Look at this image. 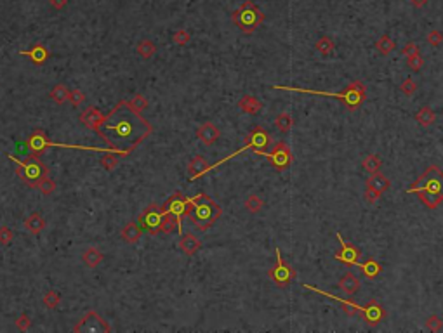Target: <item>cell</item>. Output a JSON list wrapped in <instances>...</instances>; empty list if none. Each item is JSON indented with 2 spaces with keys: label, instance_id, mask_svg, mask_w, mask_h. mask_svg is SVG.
Here are the masks:
<instances>
[{
  "label": "cell",
  "instance_id": "3957f363",
  "mask_svg": "<svg viewBox=\"0 0 443 333\" xmlns=\"http://www.w3.org/2000/svg\"><path fill=\"white\" fill-rule=\"evenodd\" d=\"M222 215V207L214 200L207 196L205 193H198L197 196L190 198L186 217L193 222V226L198 231H207L214 226L216 221Z\"/></svg>",
  "mask_w": 443,
  "mask_h": 333
},
{
  "label": "cell",
  "instance_id": "ba28073f",
  "mask_svg": "<svg viewBox=\"0 0 443 333\" xmlns=\"http://www.w3.org/2000/svg\"><path fill=\"white\" fill-rule=\"evenodd\" d=\"M268 146H270V135H268V132L264 131V129H263L261 125H254V127H252V131L248 132V135L245 137V142H244V146H242L240 150H237L235 153L228 155V156L222 158V160H221V161H218V163L209 165V172H210V170L218 169V167H221L222 163H226V161H229L231 158L238 156V155H242L244 151H247V150H254L256 153L263 155L264 151H266Z\"/></svg>",
  "mask_w": 443,
  "mask_h": 333
},
{
  "label": "cell",
  "instance_id": "f6af8a7d",
  "mask_svg": "<svg viewBox=\"0 0 443 333\" xmlns=\"http://www.w3.org/2000/svg\"><path fill=\"white\" fill-rule=\"evenodd\" d=\"M400 90L403 92L405 96H412L414 92L417 90V84L412 80V78H405V80H403V84L400 85Z\"/></svg>",
  "mask_w": 443,
  "mask_h": 333
},
{
  "label": "cell",
  "instance_id": "e575fe53",
  "mask_svg": "<svg viewBox=\"0 0 443 333\" xmlns=\"http://www.w3.org/2000/svg\"><path fill=\"white\" fill-rule=\"evenodd\" d=\"M245 208H247L250 214H257L264 208V200L257 195H248L247 200H245Z\"/></svg>",
  "mask_w": 443,
  "mask_h": 333
},
{
  "label": "cell",
  "instance_id": "7dc6e473",
  "mask_svg": "<svg viewBox=\"0 0 443 333\" xmlns=\"http://www.w3.org/2000/svg\"><path fill=\"white\" fill-rule=\"evenodd\" d=\"M16 326H18V330H21V332H26V330L31 326V318L25 312L19 314L18 319H16Z\"/></svg>",
  "mask_w": 443,
  "mask_h": 333
},
{
  "label": "cell",
  "instance_id": "4fadbf2b",
  "mask_svg": "<svg viewBox=\"0 0 443 333\" xmlns=\"http://www.w3.org/2000/svg\"><path fill=\"white\" fill-rule=\"evenodd\" d=\"M75 333L80 332H87V333H96V332H111V326L104 321V318H101L99 314L96 311H89L80 321L76 323L75 328H73Z\"/></svg>",
  "mask_w": 443,
  "mask_h": 333
},
{
  "label": "cell",
  "instance_id": "2e32d148",
  "mask_svg": "<svg viewBox=\"0 0 443 333\" xmlns=\"http://www.w3.org/2000/svg\"><path fill=\"white\" fill-rule=\"evenodd\" d=\"M103 118H104V113H101L96 106L85 108L80 115H78V120H80L82 125H84L85 129H89V131H94V132H96V129L99 127V123L103 122Z\"/></svg>",
  "mask_w": 443,
  "mask_h": 333
},
{
  "label": "cell",
  "instance_id": "4dcf8cb0",
  "mask_svg": "<svg viewBox=\"0 0 443 333\" xmlns=\"http://www.w3.org/2000/svg\"><path fill=\"white\" fill-rule=\"evenodd\" d=\"M375 49H377L382 56H390V54L394 50V40L391 39L390 35H382V37L377 39V42H375Z\"/></svg>",
  "mask_w": 443,
  "mask_h": 333
},
{
  "label": "cell",
  "instance_id": "7c38bea8",
  "mask_svg": "<svg viewBox=\"0 0 443 333\" xmlns=\"http://www.w3.org/2000/svg\"><path fill=\"white\" fill-rule=\"evenodd\" d=\"M263 156L268 158V161L275 167V170L278 172H283V170L291 169L292 161H294V155L291 151V146L287 144L285 141H278L275 146H273L271 153H266L264 151Z\"/></svg>",
  "mask_w": 443,
  "mask_h": 333
},
{
  "label": "cell",
  "instance_id": "603a6c76",
  "mask_svg": "<svg viewBox=\"0 0 443 333\" xmlns=\"http://www.w3.org/2000/svg\"><path fill=\"white\" fill-rule=\"evenodd\" d=\"M25 229L37 236V234H40L46 229V219L38 214V212H33V214H30L25 219Z\"/></svg>",
  "mask_w": 443,
  "mask_h": 333
},
{
  "label": "cell",
  "instance_id": "60d3db41",
  "mask_svg": "<svg viewBox=\"0 0 443 333\" xmlns=\"http://www.w3.org/2000/svg\"><path fill=\"white\" fill-rule=\"evenodd\" d=\"M190 40L191 35L186 30H177L176 33L172 35V44H176V45H188Z\"/></svg>",
  "mask_w": 443,
  "mask_h": 333
},
{
  "label": "cell",
  "instance_id": "5bb4252c",
  "mask_svg": "<svg viewBox=\"0 0 443 333\" xmlns=\"http://www.w3.org/2000/svg\"><path fill=\"white\" fill-rule=\"evenodd\" d=\"M336 236H337V240H339V243H341V250L336 253V255H334L336 257V261L343 262V264H346L348 267H353V266L358 264L360 255H362V252L358 250V246H355V245H351V243L346 242V240L341 236V233H337Z\"/></svg>",
  "mask_w": 443,
  "mask_h": 333
},
{
  "label": "cell",
  "instance_id": "44dd1931",
  "mask_svg": "<svg viewBox=\"0 0 443 333\" xmlns=\"http://www.w3.org/2000/svg\"><path fill=\"white\" fill-rule=\"evenodd\" d=\"M207 172H209V163H207V160L203 156H195L188 163V174H190L191 180L205 176Z\"/></svg>",
  "mask_w": 443,
  "mask_h": 333
},
{
  "label": "cell",
  "instance_id": "816d5d0a",
  "mask_svg": "<svg viewBox=\"0 0 443 333\" xmlns=\"http://www.w3.org/2000/svg\"><path fill=\"white\" fill-rule=\"evenodd\" d=\"M410 2H412L414 7H422V5H426L428 0H410Z\"/></svg>",
  "mask_w": 443,
  "mask_h": 333
},
{
  "label": "cell",
  "instance_id": "d6986e66",
  "mask_svg": "<svg viewBox=\"0 0 443 333\" xmlns=\"http://www.w3.org/2000/svg\"><path fill=\"white\" fill-rule=\"evenodd\" d=\"M179 248H181V252H183L184 255L191 257V255H195V253L202 248V242H200L198 238H197L193 233H184L183 236H181V240H179Z\"/></svg>",
  "mask_w": 443,
  "mask_h": 333
},
{
  "label": "cell",
  "instance_id": "1f68e13d",
  "mask_svg": "<svg viewBox=\"0 0 443 333\" xmlns=\"http://www.w3.org/2000/svg\"><path fill=\"white\" fill-rule=\"evenodd\" d=\"M136 52L141 56L143 59H149L153 58V54L157 52V45L151 42V40H141L136 47Z\"/></svg>",
  "mask_w": 443,
  "mask_h": 333
},
{
  "label": "cell",
  "instance_id": "e0dca14e",
  "mask_svg": "<svg viewBox=\"0 0 443 333\" xmlns=\"http://www.w3.org/2000/svg\"><path fill=\"white\" fill-rule=\"evenodd\" d=\"M221 137L219 127H216L212 122H205L197 129V139L202 141L205 146H212L218 139Z\"/></svg>",
  "mask_w": 443,
  "mask_h": 333
},
{
  "label": "cell",
  "instance_id": "9c48e42d",
  "mask_svg": "<svg viewBox=\"0 0 443 333\" xmlns=\"http://www.w3.org/2000/svg\"><path fill=\"white\" fill-rule=\"evenodd\" d=\"M164 217L165 212L162 210L160 205L157 203H151L141 214L138 215V224L143 231H146L148 234H158L162 233V226H164Z\"/></svg>",
  "mask_w": 443,
  "mask_h": 333
},
{
  "label": "cell",
  "instance_id": "7a4b0ae2",
  "mask_svg": "<svg viewBox=\"0 0 443 333\" xmlns=\"http://www.w3.org/2000/svg\"><path fill=\"white\" fill-rule=\"evenodd\" d=\"M407 193L419 196L420 203L428 208H436L443 203V170L431 165L416 182L407 188Z\"/></svg>",
  "mask_w": 443,
  "mask_h": 333
},
{
  "label": "cell",
  "instance_id": "bcb514c9",
  "mask_svg": "<svg viewBox=\"0 0 443 333\" xmlns=\"http://www.w3.org/2000/svg\"><path fill=\"white\" fill-rule=\"evenodd\" d=\"M426 40H428V44H431L433 47L436 45H442L443 44V33L438 30H431L428 33V37H426Z\"/></svg>",
  "mask_w": 443,
  "mask_h": 333
},
{
  "label": "cell",
  "instance_id": "ffe728a7",
  "mask_svg": "<svg viewBox=\"0 0 443 333\" xmlns=\"http://www.w3.org/2000/svg\"><path fill=\"white\" fill-rule=\"evenodd\" d=\"M360 287H362V283H360L358 276H356L355 272L348 271L346 274L341 276V280H339V288H341V290H343L346 295H355V293H358Z\"/></svg>",
  "mask_w": 443,
  "mask_h": 333
},
{
  "label": "cell",
  "instance_id": "836d02e7",
  "mask_svg": "<svg viewBox=\"0 0 443 333\" xmlns=\"http://www.w3.org/2000/svg\"><path fill=\"white\" fill-rule=\"evenodd\" d=\"M334 47H336V44H334V40L330 39V37H320V39L317 40V44H315V49L318 50L320 54H323V56H329V54H332Z\"/></svg>",
  "mask_w": 443,
  "mask_h": 333
},
{
  "label": "cell",
  "instance_id": "52a82bcc",
  "mask_svg": "<svg viewBox=\"0 0 443 333\" xmlns=\"http://www.w3.org/2000/svg\"><path fill=\"white\" fill-rule=\"evenodd\" d=\"M28 144V150H30L31 155H40L44 153V151L47 150V148H52V146H57V148H72V150H84V151H92V153H115V155H119L115 150H111V148H92V146H78V144H61V142H54L50 141L49 137H47V134L44 131H40V129H37V131H33L30 134V137H28L26 141Z\"/></svg>",
  "mask_w": 443,
  "mask_h": 333
},
{
  "label": "cell",
  "instance_id": "8992f818",
  "mask_svg": "<svg viewBox=\"0 0 443 333\" xmlns=\"http://www.w3.org/2000/svg\"><path fill=\"white\" fill-rule=\"evenodd\" d=\"M264 12L254 4L252 0H247L237 11H233L231 14V21L237 24V28L245 35H250L257 30V28L263 24L264 21Z\"/></svg>",
  "mask_w": 443,
  "mask_h": 333
},
{
  "label": "cell",
  "instance_id": "74e56055",
  "mask_svg": "<svg viewBox=\"0 0 443 333\" xmlns=\"http://www.w3.org/2000/svg\"><path fill=\"white\" fill-rule=\"evenodd\" d=\"M37 189H38L40 193H42L44 196H50L54 191H56V182H54V180L50 179L49 176H47V177H44V179L38 180Z\"/></svg>",
  "mask_w": 443,
  "mask_h": 333
},
{
  "label": "cell",
  "instance_id": "9a60e30c",
  "mask_svg": "<svg viewBox=\"0 0 443 333\" xmlns=\"http://www.w3.org/2000/svg\"><path fill=\"white\" fill-rule=\"evenodd\" d=\"M360 316L365 319V323H367L369 326H377L379 323H382L386 319V311H384V307L379 304V300L372 299V300H369V304L362 306V314H360Z\"/></svg>",
  "mask_w": 443,
  "mask_h": 333
},
{
  "label": "cell",
  "instance_id": "d590c367",
  "mask_svg": "<svg viewBox=\"0 0 443 333\" xmlns=\"http://www.w3.org/2000/svg\"><path fill=\"white\" fill-rule=\"evenodd\" d=\"M119 155H115V153H104V156H101L99 163L101 167H103L104 170H108V172H111V170H115L117 167H119Z\"/></svg>",
  "mask_w": 443,
  "mask_h": 333
},
{
  "label": "cell",
  "instance_id": "d4e9b609",
  "mask_svg": "<svg viewBox=\"0 0 443 333\" xmlns=\"http://www.w3.org/2000/svg\"><path fill=\"white\" fill-rule=\"evenodd\" d=\"M356 266L362 269L363 276H365V278H369V280H375V278H377V276L381 274V271H382V266L379 264L375 259H372V257H370V259H367V261L358 262Z\"/></svg>",
  "mask_w": 443,
  "mask_h": 333
},
{
  "label": "cell",
  "instance_id": "ab89813d",
  "mask_svg": "<svg viewBox=\"0 0 443 333\" xmlns=\"http://www.w3.org/2000/svg\"><path fill=\"white\" fill-rule=\"evenodd\" d=\"M424 323H426V328H428L429 332H440V330H443L442 318H438L436 314H431V316H428Z\"/></svg>",
  "mask_w": 443,
  "mask_h": 333
},
{
  "label": "cell",
  "instance_id": "277c9868",
  "mask_svg": "<svg viewBox=\"0 0 443 333\" xmlns=\"http://www.w3.org/2000/svg\"><path fill=\"white\" fill-rule=\"evenodd\" d=\"M271 89L275 90H289V92H304V94H315V96H327V97H336L339 99L348 110L355 111L365 101V85L362 80H355L344 89L343 92H323V90H315V89H301V87H289V85H271Z\"/></svg>",
  "mask_w": 443,
  "mask_h": 333
},
{
  "label": "cell",
  "instance_id": "b9f144b4",
  "mask_svg": "<svg viewBox=\"0 0 443 333\" xmlns=\"http://www.w3.org/2000/svg\"><path fill=\"white\" fill-rule=\"evenodd\" d=\"M407 66H409L412 71H419L422 66H424V58L420 54H414V56H409L407 58Z\"/></svg>",
  "mask_w": 443,
  "mask_h": 333
},
{
  "label": "cell",
  "instance_id": "f546056e",
  "mask_svg": "<svg viewBox=\"0 0 443 333\" xmlns=\"http://www.w3.org/2000/svg\"><path fill=\"white\" fill-rule=\"evenodd\" d=\"M275 127L278 129L282 134L291 132V129L294 127V118L291 116V113H280L275 118Z\"/></svg>",
  "mask_w": 443,
  "mask_h": 333
},
{
  "label": "cell",
  "instance_id": "d6a6232c",
  "mask_svg": "<svg viewBox=\"0 0 443 333\" xmlns=\"http://www.w3.org/2000/svg\"><path fill=\"white\" fill-rule=\"evenodd\" d=\"M362 167L369 176H372V174H377L379 170H381V160H379L377 155H369V156H365V160H363Z\"/></svg>",
  "mask_w": 443,
  "mask_h": 333
},
{
  "label": "cell",
  "instance_id": "7402d4cb",
  "mask_svg": "<svg viewBox=\"0 0 443 333\" xmlns=\"http://www.w3.org/2000/svg\"><path fill=\"white\" fill-rule=\"evenodd\" d=\"M238 108H240L244 113H247V115H257V113L263 110V103H261L257 97L250 96V94H245V96H242L240 101H238Z\"/></svg>",
  "mask_w": 443,
  "mask_h": 333
},
{
  "label": "cell",
  "instance_id": "83f0119b",
  "mask_svg": "<svg viewBox=\"0 0 443 333\" xmlns=\"http://www.w3.org/2000/svg\"><path fill=\"white\" fill-rule=\"evenodd\" d=\"M49 97L56 104H65L70 97V89L65 84H56L49 92Z\"/></svg>",
  "mask_w": 443,
  "mask_h": 333
},
{
  "label": "cell",
  "instance_id": "30bf717a",
  "mask_svg": "<svg viewBox=\"0 0 443 333\" xmlns=\"http://www.w3.org/2000/svg\"><path fill=\"white\" fill-rule=\"evenodd\" d=\"M275 252H276V264L268 271V278H270L278 288H285L295 280L297 272H295V269L292 267L291 264H287V262L283 261L282 250L276 248Z\"/></svg>",
  "mask_w": 443,
  "mask_h": 333
},
{
  "label": "cell",
  "instance_id": "484cf974",
  "mask_svg": "<svg viewBox=\"0 0 443 333\" xmlns=\"http://www.w3.org/2000/svg\"><path fill=\"white\" fill-rule=\"evenodd\" d=\"M82 261H84V264L87 266V267L94 269L104 261V253L101 252V250L92 248L91 246V248H87L84 253H82Z\"/></svg>",
  "mask_w": 443,
  "mask_h": 333
},
{
  "label": "cell",
  "instance_id": "cb8c5ba5",
  "mask_svg": "<svg viewBox=\"0 0 443 333\" xmlns=\"http://www.w3.org/2000/svg\"><path fill=\"white\" fill-rule=\"evenodd\" d=\"M141 234H143V229L139 227L138 222H127L125 226H123L122 233H120V236H122V240L127 245H134V243L139 242Z\"/></svg>",
  "mask_w": 443,
  "mask_h": 333
},
{
  "label": "cell",
  "instance_id": "ac0fdd59",
  "mask_svg": "<svg viewBox=\"0 0 443 333\" xmlns=\"http://www.w3.org/2000/svg\"><path fill=\"white\" fill-rule=\"evenodd\" d=\"M21 56H28V59H30L35 66H42L49 61L50 52L46 45H42V44H35V45H31L28 50H21Z\"/></svg>",
  "mask_w": 443,
  "mask_h": 333
},
{
  "label": "cell",
  "instance_id": "681fc988",
  "mask_svg": "<svg viewBox=\"0 0 443 333\" xmlns=\"http://www.w3.org/2000/svg\"><path fill=\"white\" fill-rule=\"evenodd\" d=\"M401 54H403L405 58H409V56H414V54H419V45H417L416 42L405 44V47L401 49Z\"/></svg>",
  "mask_w": 443,
  "mask_h": 333
},
{
  "label": "cell",
  "instance_id": "8d00e7d4",
  "mask_svg": "<svg viewBox=\"0 0 443 333\" xmlns=\"http://www.w3.org/2000/svg\"><path fill=\"white\" fill-rule=\"evenodd\" d=\"M44 306L47 307V309H56L59 304H61V293L57 290H49L46 295H44Z\"/></svg>",
  "mask_w": 443,
  "mask_h": 333
},
{
  "label": "cell",
  "instance_id": "6da1fadb",
  "mask_svg": "<svg viewBox=\"0 0 443 333\" xmlns=\"http://www.w3.org/2000/svg\"><path fill=\"white\" fill-rule=\"evenodd\" d=\"M151 132V123L143 118L139 111L132 110L125 99L115 104L111 113L104 115L103 122L96 129V134L106 142L108 148L117 151L119 156L132 155Z\"/></svg>",
  "mask_w": 443,
  "mask_h": 333
},
{
  "label": "cell",
  "instance_id": "4316f807",
  "mask_svg": "<svg viewBox=\"0 0 443 333\" xmlns=\"http://www.w3.org/2000/svg\"><path fill=\"white\" fill-rule=\"evenodd\" d=\"M390 186H391L390 179H388L386 176H382L381 172L372 174V176L367 179V188L375 189V191H379L381 195H382L384 191H386V189H390Z\"/></svg>",
  "mask_w": 443,
  "mask_h": 333
},
{
  "label": "cell",
  "instance_id": "f907efd6",
  "mask_svg": "<svg viewBox=\"0 0 443 333\" xmlns=\"http://www.w3.org/2000/svg\"><path fill=\"white\" fill-rule=\"evenodd\" d=\"M49 2H50V5H52L54 9H63L68 0H49Z\"/></svg>",
  "mask_w": 443,
  "mask_h": 333
},
{
  "label": "cell",
  "instance_id": "7bdbcfd3",
  "mask_svg": "<svg viewBox=\"0 0 443 333\" xmlns=\"http://www.w3.org/2000/svg\"><path fill=\"white\" fill-rule=\"evenodd\" d=\"M12 240H14V233H12L11 227L7 226H0V245H11Z\"/></svg>",
  "mask_w": 443,
  "mask_h": 333
},
{
  "label": "cell",
  "instance_id": "5b68a950",
  "mask_svg": "<svg viewBox=\"0 0 443 333\" xmlns=\"http://www.w3.org/2000/svg\"><path fill=\"white\" fill-rule=\"evenodd\" d=\"M5 156L16 165V176L21 179V182L28 188H37V184L40 179L49 176V169L47 165L42 163V160L37 156V155H30L25 161L18 160L12 155L5 153Z\"/></svg>",
  "mask_w": 443,
  "mask_h": 333
},
{
  "label": "cell",
  "instance_id": "8fae6325",
  "mask_svg": "<svg viewBox=\"0 0 443 333\" xmlns=\"http://www.w3.org/2000/svg\"><path fill=\"white\" fill-rule=\"evenodd\" d=\"M188 207H190V198L184 196L181 191L172 193V195L169 196L167 201L162 205V210H164L165 214L172 215V217L176 219L177 233L179 234L183 233V219L186 217V214H188Z\"/></svg>",
  "mask_w": 443,
  "mask_h": 333
},
{
  "label": "cell",
  "instance_id": "f1b7e54d",
  "mask_svg": "<svg viewBox=\"0 0 443 333\" xmlns=\"http://www.w3.org/2000/svg\"><path fill=\"white\" fill-rule=\"evenodd\" d=\"M436 120V115L433 113V110L429 106H422L419 111L416 113V122L419 123L420 127H429L433 125Z\"/></svg>",
  "mask_w": 443,
  "mask_h": 333
},
{
  "label": "cell",
  "instance_id": "ee69618b",
  "mask_svg": "<svg viewBox=\"0 0 443 333\" xmlns=\"http://www.w3.org/2000/svg\"><path fill=\"white\" fill-rule=\"evenodd\" d=\"M68 101L73 104V106H80V104L85 101V94L80 90V89H73V90H70Z\"/></svg>",
  "mask_w": 443,
  "mask_h": 333
},
{
  "label": "cell",
  "instance_id": "f35d334b",
  "mask_svg": "<svg viewBox=\"0 0 443 333\" xmlns=\"http://www.w3.org/2000/svg\"><path fill=\"white\" fill-rule=\"evenodd\" d=\"M129 104L132 110L139 111V113H143V111L148 108V99H146L143 94H136V96L132 97V99H129Z\"/></svg>",
  "mask_w": 443,
  "mask_h": 333
},
{
  "label": "cell",
  "instance_id": "c3c4849f",
  "mask_svg": "<svg viewBox=\"0 0 443 333\" xmlns=\"http://www.w3.org/2000/svg\"><path fill=\"white\" fill-rule=\"evenodd\" d=\"M365 201L369 203V205H374L375 201H377L379 198H381V193L379 191H375V189H372V188H367L365 189Z\"/></svg>",
  "mask_w": 443,
  "mask_h": 333
}]
</instances>
